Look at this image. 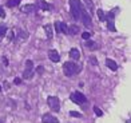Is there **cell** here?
<instances>
[{
  "label": "cell",
  "instance_id": "12",
  "mask_svg": "<svg viewBox=\"0 0 131 123\" xmlns=\"http://www.w3.org/2000/svg\"><path fill=\"white\" fill-rule=\"evenodd\" d=\"M36 9V5L35 4H26V5H21L20 7V11L23 14H31Z\"/></svg>",
  "mask_w": 131,
  "mask_h": 123
},
{
  "label": "cell",
  "instance_id": "6",
  "mask_svg": "<svg viewBox=\"0 0 131 123\" xmlns=\"http://www.w3.org/2000/svg\"><path fill=\"white\" fill-rule=\"evenodd\" d=\"M47 103H48L50 108L53 110L55 113H58L60 110V100H59L58 96H48L47 98Z\"/></svg>",
  "mask_w": 131,
  "mask_h": 123
},
{
  "label": "cell",
  "instance_id": "9",
  "mask_svg": "<svg viewBox=\"0 0 131 123\" xmlns=\"http://www.w3.org/2000/svg\"><path fill=\"white\" fill-rule=\"evenodd\" d=\"M53 27H55V31H56L58 33H67L68 27H67V24H66V23H63V21H55Z\"/></svg>",
  "mask_w": 131,
  "mask_h": 123
},
{
  "label": "cell",
  "instance_id": "28",
  "mask_svg": "<svg viewBox=\"0 0 131 123\" xmlns=\"http://www.w3.org/2000/svg\"><path fill=\"white\" fill-rule=\"evenodd\" d=\"M36 71H38V74H43V71H44V68H43V66H39L38 68H36Z\"/></svg>",
  "mask_w": 131,
  "mask_h": 123
},
{
  "label": "cell",
  "instance_id": "8",
  "mask_svg": "<svg viewBox=\"0 0 131 123\" xmlns=\"http://www.w3.org/2000/svg\"><path fill=\"white\" fill-rule=\"evenodd\" d=\"M36 8L43 9V11H52V9H53V5H52V4H50V3H47L46 0H38V3H36Z\"/></svg>",
  "mask_w": 131,
  "mask_h": 123
},
{
  "label": "cell",
  "instance_id": "23",
  "mask_svg": "<svg viewBox=\"0 0 131 123\" xmlns=\"http://www.w3.org/2000/svg\"><path fill=\"white\" fill-rule=\"evenodd\" d=\"M94 113L96 114V116H103V113H102V110H100V108H98L96 106L94 107Z\"/></svg>",
  "mask_w": 131,
  "mask_h": 123
},
{
  "label": "cell",
  "instance_id": "7",
  "mask_svg": "<svg viewBox=\"0 0 131 123\" xmlns=\"http://www.w3.org/2000/svg\"><path fill=\"white\" fill-rule=\"evenodd\" d=\"M80 20H82V23L84 24L86 27H91V24H92V21H91V16H90V14L86 11V8L82 11V15H80Z\"/></svg>",
  "mask_w": 131,
  "mask_h": 123
},
{
  "label": "cell",
  "instance_id": "16",
  "mask_svg": "<svg viewBox=\"0 0 131 123\" xmlns=\"http://www.w3.org/2000/svg\"><path fill=\"white\" fill-rule=\"evenodd\" d=\"M44 31H46V35H47V39H51L52 35H53L52 24H46V26H44Z\"/></svg>",
  "mask_w": 131,
  "mask_h": 123
},
{
  "label": "cell",
  "instance_id": "17",
  "mask_svg": "<svg viewBox=\"0 0 131 123\" xmlns=\"http://www.w3.org/2000/svg\"><path fill=\"white\" fill-rule=\"evenodd\" d=\"M79 27L76 26V24H72V26H70L68 27V30H67V33L70 35H76V33H79Z\"/></svg>",
  "mask_w": 131,
  "mask_h": 123
},
{
  "label": "cell",
  "instance_id": "29",
  "mask_svg": "<svg viewBox=\"0 0 131 123\" xmlns=\"http://www.w3.org/2000/svg\"><path fill=\"white\" fill-rule=\"evenodd\" d=\"M90 63H91V64H98V60L95 59L94 56H91V58H90Z\"/></svg>",
  "mask_w": 131,
  "mask_h": 123
},
{
  "label": "cell",
  "instance_id": "27",
  "mask_svg": "<svg viewBox=\"0 0 131 123\" xmlns=\"http://www.w3.org/2000/svg\"><path fill=\"white\" fill-rule=\"evenodd\" d=\"M0 17H2V19L5 17V11H4V8L2 7V5H0Z\"/></svg>",
  "mask_w": 131,
  "mask_h": 123
},
{
  "label": "cell",
  "instance_id": "3",
  "mask_svg": "<svg viewBox=\"0 0 131 123\" xmlns=\"http://www.w3.org/2000/svg\"><path fill=\"white\" fill-rule=\"evenodd\" d=\"M119 12V8L115 7L112 11H110L108 14H106V20L107 21V28L111 31V32H115L116 31V28H115V14Z\"/></svg>",
  "mask_w": 131,
  "mask_h": 123
},
{
  "label": "cell",
  "instance_id": "26",
  "mask_svg": "<svg viewBox=\"0 0 131 123\" xmlns=\"http://www.w3.org/2000/svg\"><path fill=\"white\" fill-rule=\"evenodd\" d=\"M8 39H9V42H12V40H15V32H14V31L8 32Z\"/></svg>",
  "mask_w": 131,
  "mask_h": 123
},
{
  "label": "cell",
  "instance_id": "14",
  "mask_svg": "<svg viewBox=\"0 0 131 123\" xmlns=\"http://www.w3.org/2000/svg\"><path fill=\"white\" fill-rule=\"evenodd\" d=\"M28 38V32L26 30H23V28H20L19 31H17V39L20 40V42H26Z\"/></svg>",
  "mask_w": 131,
  "mask_h": 123
},
{
  "label": "cell",
  "instance_id": "4",
  "mask_svg": "<svg viewBox=\"0 0 131 123\" xmlns=\"http://www.w3.org/2000/svg\"><path fill=\"white\" fill-rule=\"evenodd\" d=\"M70 99H71V100H72L75 104H78V106H83V104H84V103L87 102L86 95H84V94H82V92H79V91L71 92Z\"/></svg>",
  "mask_w": 131,
  "mask_h": 123
},
{
  "label": "cell",
  "instance_id": "33",
  "mask_svg": "<svg viewBox=\"0 0 131 123\" xmlns=\"http://www.w3.org/2000/svg\"><path fill=\"white\" fill-rule=\"evenodd\" d=\"M0 123H2V122H0Z\"/></svg>",
  "mask_w": 131,
  "mask_h": 123
},
{
  "label": "cell",
  "instance_id": "24",
  "mask_svg": "<svg viewBox=\"0 0 131 123\" xmlns=\"http://www.w3.org/2000/svg\"><path fill=\"white\" fill-rule=\"evenodd\" d=\"M70 115H71V116H74V118H80V116H82V114L78 113V111H71Z\"/></svg>",
  "mask_w": 131,
  "mask_h": 123
},
{
  "label": "cell",
  "instance_id": "15",
  "mask_svg": "<svg viewBox=\"0 0 131 123\" xmlns=\"http://www.w3.org/2000/svg\"><path fill=\"white\" fill-rule=\"evenodd\" d=\"M106 66L108 67L111 71H116L118 70V64L115 60H112V59H106Z\"/></svg>",
  "mask_w": 131,
  "mask_h": 123
},
{
  "label": "cell",
  "instance_id": "30",
  "mask_svg": "<svg viewBox=\"0 0 131 123\" xmlns=\"http://www.w3.org/2000/svg\"><path fill=\"white\" fill-rule=\"evenodd\" d=\"M3 64H4L5 67L8 66V59H7V56H3Z\"/></svg>",
  "mask_w": 131,
  "mask_h": 123
},
{
  "label": "cell",
  "instance_id": "5",
  "mask_svg": "<svg viewBox=\"0 0 131 123\" xmlns=\"http://www.w3.org/2000/svg\"><path fill=\"white\" fill-rule=\"evenodd\" d=\"M35 74V70H34V63L32 60H27L26 62V68L23 71V79H32Z\"/></svg>",
  "mask_w": 131,
  "mask_h": 123
},
{
  "label": "cell",
  "instance_id": "2",
  "mask_svg": "<svg viewBox=\"0 0 131 123\" xmlns=\"http://www.w3.org/2000/svg\"><path fill=\"white\" fill-rule=\"evenodd\" d=\"M80 67L78 66L76 63L74 62H66L64 66H63V72L66 76H72V75H76L79 72Z\"/></svg>",
  "mask_w": 131,
  "mask_h": 123
},
{
  "label": "cell",
  "instance_id": "25",
  "mask_svg": "<svg viewBox=\"0 0 131 123\" xmlns=\"http://www.w3.org/2000/svg\"><path fill=\"white\" fill-rule=\"evenodd\" d=\"M82 38L84 39V40H88V39L91 38V33H90V32H83V33H82Z\"/></svg>",
  "mask_w": 131,
  "mask_h": 123
},
{
  "label": "cell",
  "instance_id": "1",
  "mask_svg": "<svg viewBox=\"0 0 131 123\" xmlns=\"http://www.w3.org/2000/svg\"><path fill=\"white\" fill-rule=\"evenodd\" d=\"M83 9H84V5L82 4L80 0H70V12L75 21L80 20V15Z\"/></svg>",
  "mask_w": 131,
  "mask_h": 123
},
{
  "label": "cell",
  "instance_id": "13",
  "mask_svg": "<svg viewBox=\"0 0 131 123\" xmlns=\"http://www.w3.org/2000/svg\"><path fill=\"white\" fill-rule=\"evenodd\" d=\"M68 56L71 58L72 60H79V58H80V52L78 48H71L70 52H68Z\"/></svg>",
  "mask_w": 131,
  "mask_h": 123
},
{
  "label": "cell",
  "instance_id": "10",
  "mask_svg": "<svg viewBox=\"0 0 131 123\" xmlns=\"http://www.w3.org/2000/svg\"><path fill=\"white\" fill-rule=\"evenodd\" d=\"M41 122L43 123H59V119L56 116H53L52 114H44L41 116Z\"/></svg>",
  "mask_w": 131,
  "mask_h": 123
},
{
  "label": "cell",
  "instance_id": "22",
  "mask_svg": "<svg viewBox=\"0 0 131 123\" xmlns=\"http://www.w3.org/2000/svg\"><path fill=\"white\" fill-rule=\"evenodd\" d=\"M96 14H98V17H99V20H100V21H104V20H106V14H104V11H103V9H100V8H99V9L96 11Z\"/></svg>",
  "mask_w": 131,
  "mask_h": 123
},
{
  "label": "cell",
  "instance_id": "11",
  "mask_svg": "<svg viewBox=\"0 0 131 123\" xmlns=\"http://www.w3.org/2000/svg\"><path fill=\"white\" fill-rule=\"evenodd\" d=\"M47 55H48V59H50L51 62H53V63H58L59 60H60V55L58 54L56 50H50Z\"/></svg>",
  "mask_w": 131,
  "mask_h": 123
},
{
  "label": "cell",
  "instance_id": "31",
  "mask_svg": "<svg viewBox=\"0 0 131 123\" xmlns=\"http://www.w3.org/2000/svg\"><path fill=\"white\" fill-rule=\"evenodd\" d=\"M14 82H15V84H20V83H21V79H20V78H15Z\"/></svg>",
  "mask_w": 131,
  "mask_h": 123
},
{
  "label": "cell",
  "instance_id": "32",
  "mask_svg": "<svg viewBox=\"0 0 131 123\" xmlns=\"http://www.w3.org/2000/svg\"><path fill=\"white\" fill-rule=\"evenodd\" d=\"M0 91H2V86H0Z\"/></svg>",
  "mask_w": 131,
  "mask_h": 123
},
{
  "label": "cell",
  "instance_id": "21",
  "mask_svg": "<svg viewBox=\"0 0 131 123\" xmlns=\"http://www.w3.org/2000/svg\"><path fill=\"white\" fill-rule=\"evenodd\" d=\"M7 32H8L7 26H5V24H0V38L5 36V35H7Z\"/></svg>",
  "mask_w": 131,
  "mask_h": 123
},
{
  "label": "cell",
  "instance_id": "20",
  "mask_svg": "<svg viewBox=\"0 0 131 123\" xmlns=\"http://www.w3.org/2000/svg\"><path fill=\"white\" fill-rule=\"evenodd\" d=\"M21 0H7V7L12 8V7H17L20 4Z\"/></svg>",
  "mask_w": 131,
  "mask_h": 123
},
{
  "label": "cell",
  "instance_id": "18",
  "mask_svg": "<svg viewBox=\"0 0 131 123\" xmlns=\"http://www.w3.org/2000/svg\"><path fill=\"white\" fill-rule=\"evenodd\" d=\"M86 47H87V48H90L91 51H95L99 46H98L96 43H95V42H92V40L88 39V40H86Z\"/></svg>",
  "mask_w": 131,
  "mask_h": 123
},
{
  "label": "cell",
  "instance_id": "19",
  "mask_svg": "<svg viewBox=\"0 0 131 123\" xmlns=\"http://www.w3.org/2000/svg\"><path fill=\"white\" fill-rule=\"evenodd\" d=\"M84 2V5L87 7V9H88V12H94V3H92V0H83Z\"/></svg>",
  "mask_w": 131,
  "mask_h": 123
}]
</instances>
